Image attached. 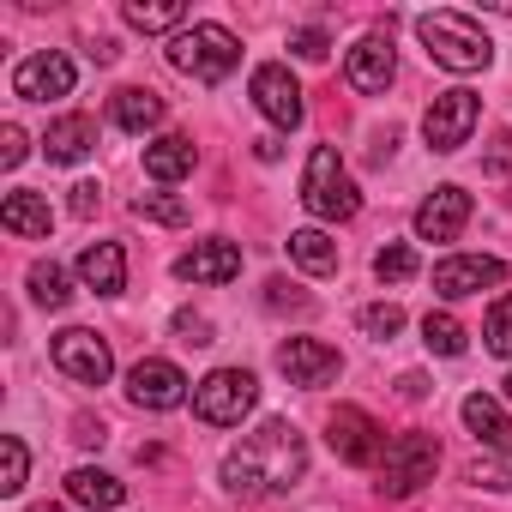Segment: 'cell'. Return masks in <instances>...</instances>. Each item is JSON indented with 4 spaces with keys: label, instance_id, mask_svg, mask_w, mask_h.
I'll use <instances>...</instances> for the list:
<instances>
[{
    "label": "cell",
    "instance_id": "obj_1",
    "mask_svg": "<svg viewBox=\"0 0 512 512\" xmlns=\"http://www.w3.org/2000/svg\"><path fill=\"white\" fill-rule=\"evenodd\" d=\"M302 476H308V440H302V428L284 422V416L260 422L241 446H229V458H223V488H229L235 500L284 494V488H296Z\"/></svg>",
    "mask_w": 512,
    "mask_h": 512
},
{
    "label": "cell",
    "instance_id": "obj_2",
    "mask_svg": "<svg viewBox=\"0 0 512 512\" xmlns=\"http://www.w3.org/2000/svg\"><path fill=\"white\" fill-rule=\"evenodd\" d=\"M416 37H422L428 61H434V67H446V73H482V67L494 61L488 31H482L470 13H452V7L422 13V19H416Z\"/></svg>",
    "mask_w": 512,
    "mask_h": 512
},
{
    "label": "cell",
    "instance_id": "obj_3",
    "mask_svg": "<svg viewBox=\"0 0 512 512\" xmlns=\"http://www.w3.org/2000/svg\"><path fill=\"white\" fill-rule=\"evenodd\" d=\"M302 205L320 217V223H350L362 211V187L350 181L338 145H314L308 169H302Z\"/></svg>",
    "mask_w": 512,
    "mask_h": 512
},
{
    "label": "cell",
    "instance_id": "obj_4",
    "mask_svg": "<svg viewBox=\"0 0 512 512\" xmlns=\"http://www.w3.org/2000/svg\"><path fill=\"white\" fill-rule=\"evenodd\" d=\"M169 67L199 79V85H223L241 67V43L223 25H187V31L169 37Z\"/></svg>",
    "mask_w": 512,
    "mask_h": 512
},
{
    "label": "cell",
    "instance_id": "obj_5",
    "mask_svg": "<svg viewBox=\"0 0 512 512\" xmlns=\"http://www.w3.org/2000/svg\"><path fill=\"white\" fill-rule=\"evenodd\" d=\"M434 470H440V440L434 434H398V440H386V458H380V494L386 500H410L422 482H434Z\"/></svg>",
    "mask_w": 512,
    "mask_h": 512
},
{
    "label": "cell",
    "instance_id": "obj_6",
    "mask_svg": "<svg viewBox=\"0 0 512 512\" xmlns=\"http://www.w3.org/2000/svg\"><path fill=\"white\" fill-rule=\"evenodd\" d=\"M260 404V380L247 368H211L199 386H193V416L211 422V428H241V416Z\"/></svg>",
    "mask_w": 512,
    "mask_h": 512
},
{
    "label": "cell",
    "instance_id": "obj_7",
    "mask_svg": "<svg viewBox=\"0 0 512 512\" xmlns=\"http://www.w3.org/2000/svg\"><path fill=\"white\" fill-rule=\"evenodd\" d=\"M476 121H482V97L464 91V85H452V91H440V97L428 103V115H422V139H428V151L452 157V151L470 145Z\"/></svg>",
    "mask_w": 512,
    "mask_h": 512
},
{
    "label": "cell",
    "instance_id": "obj_8",
    "mask_svg": "<svg viewBox=\"0 0 512 512\" xmlns=\"http://www.w3.org/2000/svg\"><path fill=\"white\" fill-rule=\"evenodd\" d=\"M247 91H253V109H260L278 133H296V127L308 121L302 85L290 79V67H284V61H260V67H253V79H247Z\"/></svg>",
    "mask_w": 512,
    "mask_h": 512
},
{
    "label": "cell",
    "instance_id": "obj_9",
    "mask_svg": "<svg viewBox=\"0 0 512 512\" xmlns=\"http://www.w3.org/2000/svg\"><path fill=\"white\" fill-rule=\"evenodd\" d=\"M73 85H79V67L61 49L25 55L13 67V97H25V103H61V97H73Z\"/></svg>",
    "mask_w": 512,
    "mask_h": 512
},
{
    "label": "cell",
    "instance_id": "obj_10",
    "mask_svg": "<svg viewBox=\"0 0 512 512\" xmlns=\"http://www.w3.org/2000/svg\"><path fill=\"white\" fill-rule=\"evenodd\" d=\"M55 368L79 386H103L115 374V350L91 326H67V332H55Z\"/></svg>",
    "mask_w": 512,
    "mask_h": 512
},
{
    "label": "cell",
    "instance_id": "obj_11",
    "mask_svg": "<svg viewBox=\"0 0 512 512\" xmlns=\"http://www.w3.org/2000/svg\"><path fill=\"white\" fill-rule=\"evenodd\" d=\"M500 284H506V260H494V253H446L434 266V296H446V302H464V296H482Z\"/></svg>",
    "mask_w": 512,
    "mask_h": 512
},
{
    "label": "cell",
    "instance_id": "obj_12",
    "mask_svg": "<svg viewBox=\"0 0 512 512\" xmlns=\"http://www.w3.org/2000/svg\"><path fill=\"white\" fill-rule=\"evenodd\" d=\"M278 374L290 386H302V392H320V386H332L344 374V356L332 344H320V338H284L278 344Z\"/></svg>",
    "mask_w": 512,
    "mask_h": 512
},
{
    "label": "cell",
    "instance_id": "obj_13",
    "mask_svg": "<svg viewBox=\"0 0 512 512\" xmlns=\"http://www.w3.org/2000/svg\"><path fill=\"white\" fill-rule=\"evenodd\" d=\"M326 440H332V452L344 464H380L386 458V434H380V422L362 404H338L332 422H326Z\"/></svg>",
    "mask_w": 512,
    "mask_h": 512
},
{
    "label": "cell",
    "instance_id": "obj_14",
    "mask_svg": "<svg viewBox=\"0 0 512 512\" xmlns=\"http://www.w3.org/2000/svg\"><path fill=\"white\" fill-rule=\"evenodd\" d=\"M127 398L139 410H175L187 398V374L175 362H163V356H145V362L127 368Z\"/></svg>",
    "mask_w": 512,
    "mask_h": 512
},
{
    "label": "cell",
    "instance_id": "obj_15",
    "mask_svg": "<svg viewBox=\"0 0 512 512\" xmlns=\"http://www.w3.org/2000/svg\"><path fill=\"white\" fill-rule=\"evenodd\" d=\"M464 223H470V193H464L458 181L434 187V193L416 205V241H458Z\"/></svg>",
    "mask_w": 512,
    "mask_h": 512
},
{
    "label": "cell",
    "instance_id": "obj_16",
    "mask_svg": "<svg viewBox=\"0 0 512 512\" xmlns=\"http://www.w3.org/2000/svg\"><path fill=\"white\" fill-rule=\"evenodd\" d=\"M175 278H181V284H229V278H241V247L223 241V235L193 241L181 260H175Z\"/></svg>",
    "mask_w": 512,
    "mask_h": 512
},
{
    "label": "cell",
    "instance_id": "obj_17",
    "mask_svg": "<svg viewBox=\"0 0 512 512\" xmlns=\"http://www.w3.org/2000/svg\"><path fill=\"white\" fill-rule=\"evenodd\" d=\"M344 79H350L362 97H380V91L398 79V55H392V37L368 31V37L350 49V61H344Z\"/></svg>",
    "mask_w": 512,
    "mask_h": 512
},
{
    "label": "cell",
    "instance_id": "obj_18",
    "mask_svg": "<svg viewBox=\"0 0 512 512\" xmlns=\"http://www.w3.org/2000/svg\"><path fill=\"white\" fill-rule=\"evenodd\" d=\"M458 416H464V428L476 434V446H488V452L512 458V416H506V404H500V398L470 392V398L458 404Z\"/></svg>",
    "mask_w": 512,
    "mask_h": 512
},
{
    "label": "cell",
    "instance_id": "obj_19",
    "mask_svg": "<svg viewBox=\"0 0 512 512\" xmlns=\"http://www.w3.org/2000/svg\"><path fill=\"white\" fill-rule=\"evenodd\" d=\"M79 284L97 290V296H121L127 290V253L115 241H91L79 253Z\"/></svg>",
    "mask_w": 512,
    "mask_h": 512
},
{
    "label": "cell",
    "instance_id": "obj_20",
    "mask_svg": "<svg viewBox=\"0 0 512 512\" xmlns=\"http://www.w3.org/2000/svg\"><path fill=\"white\" fill-rule=\"evenodd\" d=\"M193 163H199V145L187 139V133H157L151 145H145V175L151 181H187L193 175Z\"/></svg>",
    "mask_w": 512,
    "mask_h": 512
},
{
    "label": "cell",
    "instance_id": "obj_21",
    "mask_svg": "<svg viewBox=\"0 0 512 512\" xmlns=\"http://www.w3.org/2000/svg\"><path fill=\"white\" fill-rule=\"evenodd\" d=\"M0 223H7L19 241H49V229H55V211H49V199H43V193L19 187V193H7V205H0Z\"/></svg>",
    "mask_w": 512,
    "mask_h": 512
},
{
    "label": "cell",
    "instance_id": "obj_22",
    "mask_svg": "<svg viewBox=\"0 0 512 512\" xmlns=\"http://www.w3.org/2000/svg\"><path fill=\"white\" fill-rule=\"evenodd\" d=\"M67 500H73V506H91V512H115V506L127 500V482L109 476V470H97V464H79V470L67 476Z\"/></svg>",
    "mask_w": 512,
    "mask_h": 512
},
{
    "label": "cell",
    "instance_id": "obj_23",
    "mask_svg": "<svg viewBox=\"0 0 512 512\" xmlns=\"http://www.w3.org/2000/svg\"><path fill=\"white\" fill-rule=\"evenodd\" d=\"M109 115H115V127H121V133H157L169 109H163V97H157V91H145V85H127V91H115Z\"/></svg>",
    "mask_w": 512,
    "mask_h": 512
},
{
    "label": "cell",
    "instance_id": "obj_24",
    "mask_svg": "<svg viewBox=\"0 0 512 512\" xmlns=\"http://www.w3.org/2000/svg\"><path fill=\"white\" fill-rule=\"evenodd\" d=\"M91 145H97V121H91V115H61V121L43 133L49 163H85Z\"/></svg>",
    "mask_w": 512,
    "mask_h": 512
},
{
    "label": "cell",
    "instance_id": "obj_25",
    "mask_svg": "<svg viewBox=\"0 0 512 512\" xmlns=\"http://www.w3.org/2000/svg\"><path fill=\"white\" fill-rule=\"evenodd\" d=\"M290 260L308 272V278H332L338 272V241L326 229H296L290 235Z\"/></svg>",
    "mask_w": 512,
    "mask_h": 512
},
{
    "label": "cell",
    "instance_id": "obj_26",
    "mask_svg": "<svg viewBox=\"0 0 512 512\" xmlns=\"http://www.w3.org/2000/svg\"><path fill=\"white\" fill-rule=\"evenodd\" d=\"M121 19L133 25V31H187V13H181V0H151V7H145V0H127V7H121Z\"/></svg>",
    "mask_w": 512,
    "mask_h": 512
},
{
    "label": "cell",
    "instance_id": "obj_27",
    "mask_svg": "<svg viewBox=\"0 0 512 512\" xmlns=\"http://www.w3.org/2000/svg\"><path fill=\"white\" fill-rule=\"evenodd\" d=\"M25 284H31V302H37V308H49V314L73 302V290H67V266H55V260H37Z\"/></svg>",
    "mask_w": 512,
    "mask_h": 512
},
{
    "label": "cell",
    "instance_id": "obj_28",
    "mask_svg": "<svg viewBox=\"0 0 512 512\" xmlns=\"http://www.w3.org/2000/svg\"><path fill=\"white\" fill-rule=\"evenodd\" d=\"M422 344H428L434 356H464L470 332H464V326H458V320H452V314L440 308V314H428V320H422Z\"/></svg>",
    "mask_w": 512,
    "mask_h": 512
},
{
    "label": "cell",
    "instance_id": "obj_29",
    "mask_svg": "<svg viewBox=\"0 0 512 512\" xmlns=\"http://www.w3.org/2000/svg\"><path fill=\"white\" fill-rule=\"evenodd\" d=\"M374 278H380V284H410V278H416V247H410V241H386V247L374 253Z\"/></svg>",
    "mask_w": 512,
    "mask_h": 512
},
{
    "label": "cell",
    "instance_id": "obj_30",
    "mask_svg": "<svg viewBox=\"0 0 512 512\" xmlns=\"http://www.w3.org/2000/svg\"><path fill=\"white\" fill-rule=\"evenodd\" d=\"M25 476H31V446L19 434H7V440H0V494H19Z\"/></svg>",
    "mask_w": 512,
    "mask_h": 512
},
{
    "label": "cell",
    "instance_id": "obj_31",
    "mask_svg": "<svg viewBox=\"0 0 512 512\" xmlns=\"http://www.w3.org/2000/svg\"><path fill=\"white\" fill-rule=\"evenodd\" d=\"M356 326H362L374 344H392V338L404 332V308H398V302H368V308L356 314Z\"/></svg>",
    "mask_w": 512,
    "mask_h": 512
},
{
    "label": "cell",
    "instance_id": "obj_32",
    "mask_svg": "<svg viewBox=\"0 0 512 512\" xmlns=\"http://www.w3.org/2000/svg\"><path fill=\"white\" fill-rule=\"evenodd\" d=\"M482 350L512 362V296H500V302L488 308V320H482Z\"/></svg>",
    "mask_w": 512,
    "mask_h": 512
},
{
    "label": "cell",
    "instance_id": "obj_33",
    "mask_svg": "<svg viewBox=\"0 0 512 512\" xmlns=\"http://www.w3.org/2000/svg\"><path fill=\"white\" fill-rule=\"evenodd\" d=\"M133 217H145V223H169V229H175V223H187V205H181L175 193H139V199H133Z\"/></svg>",
    "mask_w": 512,
    "mask_h": 512
},
{
    "label": "cell",
    "instance_id": "obj_34",
    "mask_svg": "<svg viewBox=\"0 0 512 512\" xmlns=\"http://www.w3.org/2000/svg\"><path fill=\"white\" fill-rule=\"evenodd\" d=\"M25 151H31V139H25V127H0V169H19L25 163Z\"/></svg>",
    "mask_w": 512,
    "mask_h": 512
},
{
    "label": "cell",
    "instance_id": "obj_35",
    "mask_svg": "<svg viewBox=\"0 0 512 512\" xmlns=\"http://www.w3.org/2000/svg\"><path fill=\"white\" fill-rule=\"evenodd\" d=\"M175 332H181L187 344H211V320H205V314H193V308H181V314H175Z\"/></svg>",
    "mask_w": 512,
    "mask_h": 512
},
{
    "label": "cell",
    "instance_id": "obj_36",
    "mask_svg": "<svg viewBox=\"0 0 512 512\" xmlns=\"http://www.w3.org/2000/svg\"><path fill=\"white\" fill-rule=\"evenodd\" d=\"M470 482H476V488L506 494V488H512V470H506V464H470Z\"/></svg>",
    "mask_w": 512,
    "mask_h": 512
},
{
    "label": "cell",
    "instance_id": "obj_37",
    "mask_svg": "<svg viewBox=\"0 0 512 512\" xmlns=\"http://www.w3.org/2000/svg\"><path fill=\"white\" fill-rule=\"evenodd\" d=\"M290 49H296L302 61H326V49H332V43H326V31H296V37H290Z\"/></svg>",
    "mask_w": 512,
    "mask_h": 512
},
{
    "label": "cell",
    "instance_id": "obj_38",
    "mask_svg": "<svg viewBox=\"0 0 512 512\" xmlns=\"http://www.w3.org/2000/svg\"><path fill=\"white\" fill-rule=\"evenodd\" d=\"M97 205H103V187H97V181H79V187H73V217H91Z\"/></svg>",
    "mask_w": 512,
    "mask_h": 512
},
{
    "label": "cell",
    "instance_id": "obj_39",
    "mask_svg": "<svg viewBox=\"0 0 512 512\" xmlns=\"http://www.w3.org/2000/svg\"><path fill=\"white\" fill-rule=\"evenodd\" d=\"M253 157H260V163H278V157H284V145H278V139H260V145H253Z\"/></svg>",
    "mask_w": 512,
    "mask_h": 512
},
{
    "label": "cell",
    "instance_id": "obj_40",
    "mask_svg": "<svg viewBox=\"0 0 512 512\" xmlns=\"http://www.w3.org/2000/svg\"><path fill=\"white\" fill-rule=\"evenodd\" d=\"M398 386H404V398H422V392H428V380H422V374H404Z\"/></svg>",
    "mask_w": 512,
    "mask_h": 512
},
{
    "label": "cell",
    "instance_id": "obj_41",
    "mask_svg": "<svg viewBox=\"0 0 512 512\" xmlns=\"http://www.w3.org/2000/svg\"><path fill=\"white\" fill-rule=\"evenodd\" d=\"M506 404H512V374H506Z\"/></svg>",
    "mask_w": 512,
    "mask_h": 512
},
{
    "label": "cell",
    "instance_id": "obj_42",
    "mask_svg": "<svg viewBox=\"0 0 512 512\" xmlns=\"http://www.w3.org/2000/svg\"><path fill=\"white\" fill-rule=\"evenodd\" d=\"M37 512H61V506H37Z\"/></svg>",
    "mask_w": 512,
    "mask_h": 512
}]
</instances>
